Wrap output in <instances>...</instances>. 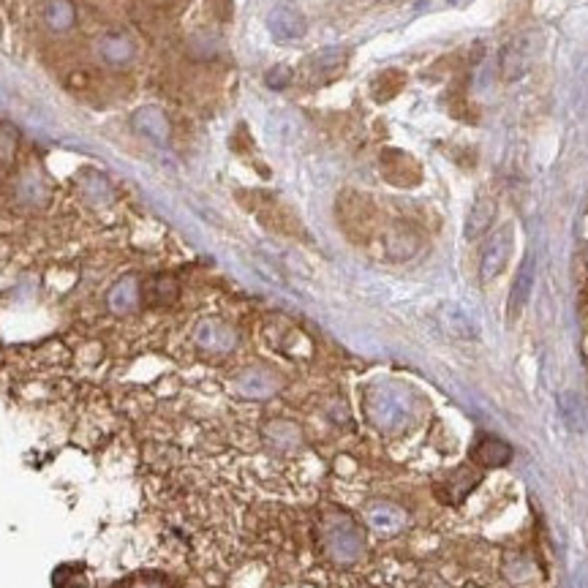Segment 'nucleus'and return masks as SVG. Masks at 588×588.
Listing matches in <instances>:
<instances>
[{"instance_id":"4468645a","label":"nucleus","mask_w":588,"mask_h":588,"mask_svg":"<svg viewBox=\"0 0 588 588\" xmlns=\"http://www.w3.org/2000/svg\"><path fill=\"white\" fill-rule=\"evenodd\" d=\"M131 123H134V129L142 134V137H147V139H153V142H166V137H169V121H166V114L158 109V106H142V109H137L134 112V117H131Z\"/></svg>"},{"instance_id":"f8f14e48","label":"nucleus","mask_w":588,"mask_h":588,"mask_svg":"<svg viewBox=\"0 0 588 588\" xmlns=\"http://www.w3.org/2000/svg\"><path fill=\"white\" fill-rule=\"evenodd\" d=\"M368 525L379 534H398L406 528V512L398 504L390 501H376L368 509Z\"/></svg>"},{"instance_id":"f03ea898","label":"nucleus","mask_w":588,"mask_h":588,"mask_svg":"<svg viewBox=\"0 0 588 588\" xmlns=\"http://www.w3.org/2000/svg\"><path fill=\"white\" fill-rule=\"evenodd\" d=\"M322 548L335 564H355L365 553L363 525L343 509H330L322 520Z\"/></svg>"},{"instance_id":"1a4fd4ad","label":"nucleus","mask_w":588,"mask_h":588,"mask_svg":"<svg viewBox=\"0 0 588 588\" xmlns=\"http://www.w3.org/2000/svg\"><path fill=\"white\" fill-rule=\"evenodd\" d=\"M512 455H515L512 444H507L499 436H480L472 452H468V458L483 468H501L512 460Z\"/></svg>"},{"instance_id":"bb28decb","label":"nucleus","mask_w":588,"mask_h":588,"mask_svg":"<svg viewBox=\"0 0 588 588\" xmlns=\"http://www.w3.org/2000/svg\"><path fill=\"white\" fill-rule=\"evenodd\" d=\"M145 588H155V585H145Z\"/></svg>"},{"instance_id":"423d86ee","label":"nucleus","mask_w":588,"mask_h":588,"mask_svg":"<svg viewBox=\"0 0 588 588\" xmlns=\"http://www.w3.org/2000/svg\"><path fill=\"white\" fill-rule=\"evenodd\" d=\"M480 472L472 466H458L452 468V472L447 477H441V483L436 485V499H441L444 504L455 507L460 501L468 499V493H472L477 485H480Z\"/></svg>"},{"instance_id":"aec40b11","label":"nucleus","mask_w":588,"mask_h":588,"mask_svg":"<svg viewBox=\"0 0 588 588\" xmlns=\"http://www.w3.org/2000/svg\"><path fill=\"white\" fill-rule=\"evenodd\" d=\"M504 575L512 580V583H520V580H532L534 575V561L523 556V553H509L507 561H504Z\"/></svg>"},{"instance_id":"9b49d317","label":"nucleus","mask_w":588,"mask_h":588,"mask_svg":"<svg viewBox=\"0 0 588 588\" xmlns=\"http://www.w3.org/2000/svg\"><path fill=\"white\" fill-rule=\"evenodd\" d=\"M493 218H496V199L491 197H477L472 210L466 215V226H463V238L468 243L480 240L483 234L493 226Z\"/></svg>"},{"instance_id":"ddd939ff","label":"nucleus","mask_w":588,"mask_h":588,"mask_svg":"<svg viewBox=\"0 0 588 588\" xmlns=\"http://www.w3.org/2000/svg\"><path fill=\"white\" fill-rule=\"evenodd\" d=\"M41 20L52 33H66L77 25V6L74 0H44Z\"/></svg>"},{"instance_id":"20e7f679","label":"nucleus","mask_w":588,"mask_h":588,"mask_svg":"<svg viewBox=\"0 0 588 588\" xmlns=\"http://www.w3.org/2000/svg\"><path fill=\"white\" fill-rule=\"evenodd\" d=\"M194 343L202 351H210V355H229V351L238 346V332L221 319H202L194 327Z\"/></svg>"},{"instance_id":"6e6552de","label":"nucleus","mask_w":588,"mask_h":588,"mask_svg":"<svg viewBox=\"0 0 588 588\" xmlns=\"http://www.w3.org/2000/svg\"><path fill=\"white\" fill-rule=\"evenodd\" d=\"M234 387H238L243 398L262 400V398H273L281 390V376L270 368H248L238 376Z\"/></svg>"},{"instance_id":"dca6fc26","label":"nucleus","mask_w":588,"mask_h":588,"mask_svg":"<svg viewBox=\"0 0 588 588\" xmlns=\"http://www.w3.org/2000/svg\"><path fill=\"white\" fill-rule=\"evenodd\" d=\"M532 283H534V256L528 254L525 262L520 265L517 278H515L512 291H509V319H515L525 308L528 298H532Z\"/></svg>"},{"instance_id":"b1692460","label":"nucleus","mask_w":588,"mask_h":588,"mask_svg":"<svg viewBox=\"0 0 588 588\" xmlns=\"http://www.w3.org/2000/svg\"><path fill=\"white\" fill-rule=\"evenodd\" d=\"M265 82H267V88L281 90V88H286V85L291 82V69H289V66H273V69L265 74Z\"/></svg>"},{"instance_id":"a211bd4d","label":"nucleus","mask_w":588,"mask_h":588,"mask_svg":"<svg viewBox=\"0 0 588 588\" xmlns=\"http://www.w3.org/2000/svg\"><path fill=\"white\" fill-rule=\"evenodd\" d=\"M265 439H267L273 447H278V449H294V447L300 444L303 433H300V428L294 425V423L275 420V423H270V425L265 428Z\"/></svg>"},{"instance_id":"f257e3e1","label":"nucleus","mask_w":588,"mask_h":588,"mask_svg":"<svg viewBox=\"0 0 588 588\" xmlns=\"http://www.w3.org/2000/svg\"><path fill=\"white\" fill-rule=\"evenodd\" d=\"M365 415L384 433H400L417 417V398L403 384H376L365 395Z\"/></svg>"},{"instance_id":"7ed1b4c3","label":"nucleus","mask_w":588,"mask_h":588,"mask_svg":"<svg viewBox=\"0 0 588 588\" xmlns=\"http://www.w3.org/2000/svg\"><path fill=\"white\" fill-rule=\"evenodd\" d=\"M512 248H515V226L512 223H504L493 234H488L483 254H480V281L483 283H491L504 273V267L509 265Z\"/></svg>"},{"instance_id":"4be33fe9","label":"nucleus","mask_w":588,"mask_h":588,"mask_svg":"<svg viewBox=\"0 0 588 588\" xmlns=\"http://www.w3.org/2000/svg\"><path fill=\"white\" fill-rule=\"evenodd\" d=\"M80 186H82V194L88 197V199H93V202H104V199H109V183L101 178V174H96V172H90V174H85V178L80 181Z\"/></svg>"},{"instance_id":"9d476101","label":"nucleus","mask_w":588,"mask_h":588,"mask_svg":"<svg viewBox=\"0 0 588 588\" xmlns=\"http://www.w3.org/2000/svg\"><path fill=\"white\" fill-rule=\"evenodd\" d=\"M528 38L525 36H517L512 38L504 49H501V80L504 82H517L528 66H532V61H528Z\"/></svg>"},{"instance_id":"2eb2a0df","label":"nucleus","mask_w":588,"mask_h":588,"mask_svg":"<svg viewBox=\"0 0 588 588\" xmlns=\"http://www.w3.org/2000/svg\"><path fill=\"white\" fill-rule=\"evenodd\" d=\"M106 306L112 314H131L139 306V281L134 275L117 281L106 294Z\"/></svg>"},{"instance_id":"a878e982","label":"nucleus","mask_w":588,"mask_h":588,"mask_svg":"<svg viewBox=\"0 0 588 588\" xmlns=\"http://www.w3.org/2000/svg\"><path fill=\"white\" fill-rule=\"evenodd\" d=\"M449 4H458V0H449Z\"/></svg>"},{"instance_id":"5701e85b","label":"nucleus","mask_w":588,"mask_h":588,"mask_svg":"<svg viewBox=\"0 0 588 588\" xmlns=\"http://www.w3.org/2000/svg\"><path fill=\"white\" fill-rule=\"evenodd\" d=\"M561 411H564V420L572 431H580L583 428V406L577 400L575 392H564L561 395Z\"/></svg>"},{"instance_id":"39448f33","label":"nucleus","mask_w":588,"mask_h":588,"mask_svg":"<svg viewBox=\"0 0 588 588\" xmlns=\"http://www.w3.org/2000/svg\"><path fill=\"white\" fill-rule=\"evenodd\" d=\"M96 55L101 61L112 69H126L134 63L137 57V44L129 33H121V30H109L104 36H98L96 41Z\"/></svg>"},{"instance_id":"412c9836","label":"nucleus","mask_w":588,"mask_h":588,"mask_svg":"<svg viewBox=\"0 0 588 588\" xmlns=\"http://www.w3.org/2000/svg\"><path fill=\"white\" fill-rule=\"evenodd\" d=\"M178 291L181 289H178V283H174V278L161 275V278H153V283H150V300L158 306H166L178 298Z\"/></svg>"},{"instance_id":"6ab92c4d","label":"nucleus","mask_w":588,"mask_h":588,"mask_svg":"<svg viewBox=\"0 0 588 588\" xmlns=\"http://www.w3.org/2000/svg\"><path fill=\"white\" fill-rule=\"evenodd\" d=\"M343 63H346V49H343V46H327V49H322V52H316V55L311 57V66H314L322 77L340 71Z\"/></svg>"},{"instance_id":"0eeeda50","label":"nucleus","mask_w":588,"mask_h":588,"mask_svg":"<svg viewBox=\"0 0 588 588\" xmlns=\"http://www.w3.org/2000/svg\"><path fill=\"white\" fill-rule=\"evenodd\" d=\"M267 30L278 38V41H298L306 36L308 22L306 17L294 9L291 4H281L267 14Z\"/></svg>"},{"instance_id":"f3484780","label":"nucleus","mask_w":588,"mask_h":588,"mask_svg":"<svg viewBox=\"0 0 588 588\" xmlns=\"http://www.w3.org/2000/svg\"><path fill=\"white\" fill-rule=\"evenodd\" d=\"M441 316H444V327L460 338V340H475L477 338V324L472 322V316H468L460 306H444L441 308Z\"/></svg>"},{"instance_id":"393cba45","label":"nucleus","mask_w":588,"mask_h":588,"mask_svg":"<svg viewBox=\"0 0 588 588\" xmlns=\"http://www.w3.org/2000/svg\"><path fill=\"white\" fill-rule=\"evenodd\" d=\"M585 267H588V251H585Z\"/></svg>"}]
</instances>
